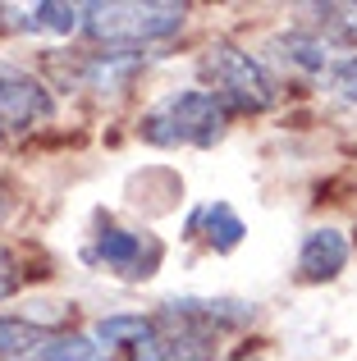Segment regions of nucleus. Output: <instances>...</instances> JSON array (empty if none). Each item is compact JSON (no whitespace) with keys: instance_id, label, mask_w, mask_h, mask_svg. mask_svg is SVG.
<instances>
[{"instance_id":"f257e3e1","label":"nucleus","mask_w":357,"mask_h":361,"mask_svg":"<svg viewBox=\"0 0 357 361\" xmlns=\"http://www.w3.org/2000/svg\"><path fill=\"white\" fill-rule=\"evenodd\" d=\"M183 18L188 9L165 0H115V5H83V32L106 51H124V46H152L174 37Z\"/></svg>"},{"instance_id":"f03ea898","label":"nucleus","mask_w":357,"mask_h":361,"mask_svg":"<svg viewBox=\"0 0 357 361\" xmlns=\"http://www.w3.org/2000/svg\"><path fill=\"white\" fill-rule=\"evenodd\" d=\"M229 128V110L202 87L170 92L143 115V137L152 147H211Z\"/></svg>"},{"instance_id":"7ed1b4c3","label":"nucleus","mask_w":357,"mask_h":361,"mask_svg":"<svg viewBox=\"0 0 357 361\" xmlns=\"http://www.w3.org/2000/svg\"><path fill=\"white\" fill-rule=\"evenodd\" d=\"M202 78H206V92H211L224 110H270L275 97H279L270 69L252 51H238V46H215V51H206L202 55Z\"/></svg>"},{"instance_id":"20e7f679","label":"nucleus","mask_w":357,"mask_h":361,"mask_svg":"<svg viewBox=\"0 0 357 361\" xmlns=\"http://www.w3.org/2000/svg\"><path fill=\"white\" fill-rule=\"evenodd\" d=\"M83 256L101 270L119 274V279H152L165 261V243L147 229H119V224L101 220Z\"/></svg>"},{"instance_id":"39448f33","label":"nucleus","mask_w":357,"mask_h":361,"mask_svg":"<svg viewBox=\"0 0 357 361\" xmlns=\"http://www.w3.org/2000/svg\"><path fill=\"white\" fill-rule=\"evenodd\" d=\"M55 115V101L28 69L0 64V128H32Z\"/></svg>"},{"instance_id":"423d86ee","label":"nucleus","mask_w":357,"mask_h":361,"mask_svg":"<svg viewBox=\"0 0 357 361\" xmlns=\"http://www.w3.org/2000/svg\"><path fill=\"white\" fill-rule=\"evenodd\" d=\"M161 325H183V329H229V325H248L252 307L248 302H234V298H174L156 311Z\"/></svg>"},{"instance_id":"0eeeda50","label":"nucleus","mask_w":357,"mask_h":361,"mask_svg":"<svg viewBox=\"0 0 357 361\" xmlns=\"http://www.w3.org/2000/svg\"><path fill=\"white\" fill-rule=\"evenodd\" d=\"M119 361H215V334L156 320V334L147 343L119 353Z\"/></svg>"},{"instance_id":"6e6552de","label":"nucleus","mask_w":357,"mask_h":361,"mask_svg":"<svg viewBox=\"0 0 357 361\" xmlns=\"http://www.w3.org/2000/svg\"><path fill=\"white\" fill-rule=\"evenodd\" d=\"M349 265V238L339 229H312L298 247V274L307 283H325Z\"/></svg>"},{"instance_id":"1a4fd4ad","label":"nucleus","mask_w":357,"mask_h":361,"mask_svg":"<svg viewBox=\"0 0 357 361\" xmlns=\"http://www.w3.org/2000/svg\"><path fill=\"white\" fill-rule=\"evenodd\" d=\"M188 233H202V238L211 243L215 252H229V247L243 243L248 224L238 220V211H234L229 202H211V206H202V211H193V220H188Z\"/></svg>"},{"instance_id":"9d476101","label":"nucleus","mask_w":357,"mask_h":361,"mask_svg":"<svg viewBox=\"0 0 357 361\" xmlns=\"http://www.w3.org/2000/svg\"><path fill=\"white\" fill-rule=\"evenodd\" d=\"M138 69H143V55L138 51H97L83 64V82L97 92H124Z\"/></svg>"},{"instance_id":"9b49d317","label":"nucleus","mask_w":357,"mask_h":361,"mask_svg":"<svg viewBox=\"0 0 357 361\" xmlns=\"http://www.w3.org/2000/svg\"><path fill=\"white\" fill-rule=\"evenodd\" d=\"M152 334H156V316H106V320H97V329H92V338L101 343V353H106V348L128 353V348L147 343Z\"/></svg>"},{"instance_id":"f8f14e48","label":"nucleus","mask_w":357,"mask_h":361,"mask_svg":"<svg viewBox=\"0 0 357 361\" xmlns=\"http://www.w3.org/2000/svg\"><path fill=\"white\" fill-rule=\"evenodd\" d=\"M46 329L32 325V320H18V316H0V361H18V357H37L46 343Z\"/></svg>"},{"instance_id":"ddd939ff","label":"nucleus","mask_w":357,"mask_h":361,"mask_svg":"<svg viewBox=\"0 0 357 361\" xmlns=\"http://www.w3.org/2000/svg\"><path fill=\"white\" fill-rule=\"evenodd\" d=\"M37 361H106V353L87 334H51L42 343V353H37Z\"/></svg>"},{"instance_id":"4468645a","label":"nucleus","mask_w":357,"mask_h":361,"mask_svg":"<svg viewBox=\"0 0 357 361\" xmlns=\"http://www.w3.org/2000/svg\"><path fill=\"white\" fill-rule=\"evenodd\" d=\"M279 46H284V55L294 64H303V69H325V60H330V42L325 37H307V32H289L279 37Z\"/></svg>"},{"instance_id":"2eb2a0df","label":"nucleus","mask_w":357,"mask_h":361,"mask_svg":"<svg viewBox=\"0 0 357 361\" xmlns=\"http://www.w3.org/2000/svg\"><path fill=\"white\" fill-rule=\"evenodd\" d=\"M23 14H28V27H51V32H73L83 23L78 5H32Z\"/></svg>"},{"instance_id":"dca6fc26","label":"nucleus","mask_w":357,"mask_h":361,"mask_svg":"<svg viewBox=\"0 0 357 361\" xmlns=\"http://www.w3.org/2000/svg\"><path fill=\"white\" fill-rule=\"evenodd\" d=\"M316 14H321V27H330L334 37L357 46V5H330V9H316Z\"/></svg>"},{"instance_id":"f3484780","label":"nucleus","mask_w":357,"mask_h":361,"mask_svg":"<svg viewBox=\"0 0 357 361\" xmlns=\"http://www.w3.org/2000/svg\"><path fill=\"white\" fill-rule=\"evenodd\" d=\"M18 288H23V261H18V256L0 243V302L14 298Z\"/></svg>"},{"instance_id":"a211bd4d","label":"nucleus","mask_w":357,"mask_h":361,"mask_svg":"<svg viewBox=\"0 0 357 361\" xmlns=\"http://www.w3.org/2000/svg\"><path fill=\"white\" fill-rule=\"evenodd\" d=\"M339 97H344V101H353V106H357V55H353V60H349V64L339 69Z\"/></svg>"},{"instance_id":"6ab92c4d","label":"nucleus","mask_w":357,"mask_h":361,"mask_svg":"<svg viewBox=\"0 0 357 361\" xmlns=\"http://www.w3.org/2000/svg\"><path fill=\"white\" fill-rule=\"evenodd\" d=\"M0 142H5V128H0Z\"/></svg>"},{"instance_id":"aec40b11","label":"nucleus","mask_w":357,"mask_h":361,"mask_svg":"<svg viewBox=\"0 0 357 361\" xmlns=\"http://www.w3.org/2000/svg\"><path fill=\"white\" fill-rule=\"evenodd\" d=\"M0 206H5V197H0Z\"/></svg>"},{"instance_id":"412c9836","label":"nucleus","mask_w":357,"mask_h":361,"mask_svg":"<svg viewBox=\"0 0 357 361\" xmlns=\"http://www.w3.org/2000/svg\"><path fill=\"white\" fill-rule=\"evenodd\" d=\"M28 361H37V357H28Z\"/></svg>"}]
</instances>
